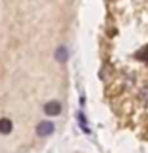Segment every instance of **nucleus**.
<instances>
[{
	"mask_svg": "<svg viewBox=\"0 0 148 153\" xmlns=\"http://www.w3.org/2000/svg\"><path fill=\"white\" fill-rule=\"evenodd\" d=\"M61 110H62V107L57 100H51V102H48L45 105V113L50 115V117H57L61 113Z\"/></svg>",
	"mask_w": 148,
	"mask_h": 153,
	"instance_id": "f03ea898",
	"label": "nucleus"
},
{
	"mask_svg": "<svg viewBox=\"0 0 148 153\" xmlns=\"http://www.w3.org/2000/svg\"><path fill=\"white\" fill-rule=\"evenodd\" d=\"M56 59L59 62H65L67 61V50L65 48H59V50L56 51Z\"/></svg>",
	"mask_w": 148,
	"mask_h": 153,
	"instance_id": "20e7f679",
	"label": "nucleus"
},
{
	"mask_svg": "<svg viewBox=\"0 0 148 153\" xmlns=\"http://www.w3.org/2000/svg\"><path fill=\"white\" fill-rule=\"evenodd\" d=\"M13 129V123L8 118H2L0 120V134H10Z\"/></svg>",
	"mask_w": 148,
	"mask_h": 153,
	"instance_id": "7ed1b4c3",
	"label": "nucleus"
},
{
	"mask_svg": "<svg viewBox=\"0 0 148 153\" xmlns=\"http://www.w3.org/2000/svg\"><path fill=\"white\" fill-rule=\"evenodd\" d=\"M143 99H147V100H148V88L143 89Z\"/></svg>",
	"mask_w": 148,
	"mask_h": 153,
	"instance_id": "39448f33",
	"label": "nucleus"
},
{
	"mask_svg": "<svg viewBox=\"0 0 148 153\" xmlns=\"http://www.w3.org/2000/svg\"><path fill=\"white\" fill-rule=\"evenodd\" d=\"M53 131H54V124L50 123V121H41L37 128V134L41 136V137L50 136V134H53Z\"/></svg>",
	"mask_w": 148,
	"mask_h": 153,
	"instance_id": "f257e3e1",
	"label": "nucleus"
}]
</instances>
